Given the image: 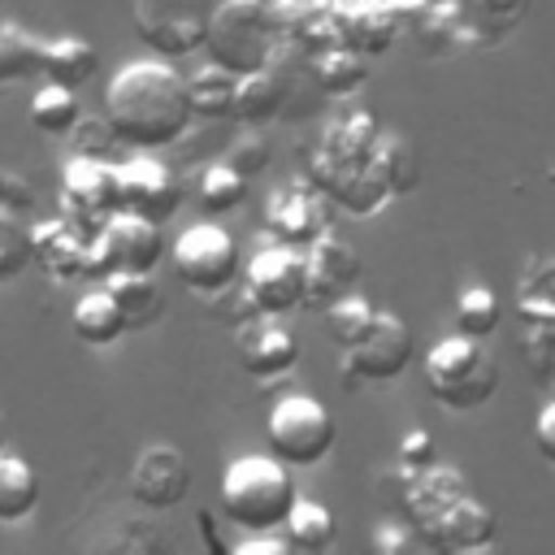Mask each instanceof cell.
Segmentation results:
<instances>
[{
  "mask_svg": "<svg viewBox=\"0 0 555 555\" xmlns=\"http://www.w3.org/2000/svg\"><path fill=\"white\" fill-rule=\"evenodd\" d=\"M104 117L113 121L121 143L139 152H156L178 143L191 130L195 113L186 100V78L165 56H152V61H130L108 78Z\"/></svg>",
  "mask_w": 555,
  "mask_h": 555,
  "instance_id": "6da1fadb",
  "label": "cell"
},
{
  "mask_svg": "<svg viewBox=\"0 0 555 555\" xmlns=\"http://www.w3.org/2000/svg\"><path fill=\"white\" fill-rule=\"evenodd\" d=\"M65 139L74 143V156H95V160H108L113 147L121 143L117 130H113V121L104 113H78V121L69 126Z\"/></svg>",
  "mask_w": 555,
  "mask_h": 555,
  "instance_id": "8d00e7d4",
  "label": "cell"
},
{
  "mask_svg": "<svg viewBox=\"0 0 555 555\" xmlns=\"http://www.w3.org/2000/svg\"><path fill=\"white\" fill-rule=\"evenodd\" d=\"M0 195H4V169H0Z\"/></svg>",
  "mask_w": 555,
  "mask_h": 555,
  "instance_id": "681fc988",
  "label": "cell"
},
{
  "mask_svg": "<svg viewBox=\"0 0 555 555\" xmlns=\"http://www.w3.org/2000/svg\"><path fill=\"white\" fill-rule=\"evenodd\" d=\"M247 191H251V182H247L230 160H212V165L199 173V182H195V204H199L208 217H225V212H234V208L247 199Z\"/></svg>",
  "mask_w": 555,
  "mask_h": 555,
  "instance_id": "f546056e",
  "label": "cell"
},
{
  "mask_svg": "<svg viewBox=\"0 0 555 555\" xmlns=\"http://www.w3.org/2000/svg\"><path fill=\"white\" fill-rule=\"evenodd\" d=\"M243 291L251 299L256 312L269 317H286L295 308H304L308 295V273H304V251H295L291 243H264L247 256V264L238 269Z\"/></svg>",
  "mask_w": 555,
  "mask_h": 555,
  "instance_id": "30bf717a",
  "label": "cell"
},
{
  "mask_svg": "<svg viewBox=\"0 0 555 555\" xmlns=\"http://www.w3.org/2000/svg\"><path fill=\"white\" fill-rule=\"evenodd\" d=\"M30 260L61 282L91 278V234L69 217H48L30 225Z\"/></svg>",
  "mask_w": 555,
  "mask_h": 555,
  "instance_id": "ac0fdd59",
  "label": "cell"
},
{
  "mask_svg": "<svg viewBox=\"0 0 555 555\" xmlns=\"http://www.w3.org/2000/svg\"><path fill=\"white\" fill-rule=\"evenodd\" d=\"M95 69H100V52H95V43H87L78 35H56L39 52V74L48 82H61V87H74V91L82 82H91Z\"/></svg>",
  "mask_w": 555,
  "mask_h": 555,
  "instance_id": "603a6c76",
  "label": "cell"
},
{
  "mask_svg": "<svg viewBox=\"0 0 555 555\" xmlns=\"http://www.w3.org/2000/svg\"><path fill=\"white\" fill-rule=\"evenodd\" d=\"M377 130H382V126H377V117H373V113H364V108H347V113H338V117L321 130L317 147H312V160H308L312 182L330 195V186H334V182H343L351 169L369 165V152H373Z\"/></svg>",
  "mask_w": 555,
  "mask_h": 555,
  "instance_id": "7c38bea8",
  "label": "cell"
},
{
  "mask_svg": "<svg viewBox=\"0 0 555 555\" xmlns=\"http://www.w3.org/2000/svg\"><path fill=\"white\" fill-rule=\"evenodd\" d=\"M304 273H308V295H304V308H330L334 299H343L347 291H356L360 273H364V260L360 251L334 234V230H321L308 251H304Z\"/></svg>",
  "mask_w": 555,
  "mask_h": 555,
  "instance_id": "5bb4252c",
  "label": "cell"
},
{
  "mask_svg": "<svg viewBox=\"0 0 555 555\" xmlns=\"http://www.w3.org/2000/svg\"><path fill=\"white\" fill-rule=\"evenodd\" d=\"M104 286L113 291V299L126 312V330H147L160 321L165 312V291L152 273H108Z\"/></svg>",
  "mask_w": 555,
  "mask_h": 555,
  "instance_id": "4316f807",
  "label": "cell"
},
{
  "mask_svg": "<svg viewBox=\"0 0 555 555\" xmlns=\"http://www.w3.org/2000/svg\"><path fill=\"white\" fill-rule=\"evenodd\" d=\"M39 503V477L22 455H0V520H26Z\"/></svg>",
  "mask_w": 555,
  "mask_h": 555,
  "instance_id": "4dcf8cb0",
  "label": "cell"
},
{
  "mask_svg": "<svg viewBox=\"0 0 555 555\" xmlns=\"http://www.w3.org/2000/svg\"><path fill=\"white\" fill-rule=\"evenodd\" d=\"M130 499L147 512H165V507H178L191 490V464L186 455L173 447V442H147L134 464H130Z\"/></svg>",
  "mask_w": 555,
  "mask_h": 555,
  "instance_id": "9a60e30c",
  "label": "cell"
},
{
  "mask_svg": "<svg viewBox=\"0 0 555 555\" xmlns=\"http://www.w3.org/2000/svg\"><path fill=\"white\" fill-rule=\"evenodd\" d=\"M264 442L269 455H278L291 468H312L321 464L334 442H338V425L330 416V408L317 395H282L269 416H264Z\"/></svg>",
  "mask_w": 555,
  "mask_h": 555,
  "instance_id": "5b68a950",
  "label": "cell"
},
{
  "mask_svg": "<svg viewBox=\"0 0 555 555\" xmlns=\"http://www.w3.org/2000/svg\"><path fill=\"white\" fill-rule=\"evenodd\" d=\"M113 169H117V208L139 212L156 225H165L186 199V182L178 178V169L169 160H156V156L139 152V156H130Z\"/></svg>",
  "mask_w": 555,
  "mask_h": 555,
  "instance_id": "8fae6325",
  "label": "cell"
},
{
  "mask_svg": "<svg viewBox=\"0 0 555 555\" xmlns=\"http://www.w3.org/2000/svg\"><path fill=\"white\" fill-rule=\"evenodd\" d=\"M421 373H425L429 395L442 408H451V412H473V408H481L499 390V364H494V356L481 347V338H468L460 330L447 334V338H438L425 351Z\"/></svg>",
  "mask_w": 555,
  "mask_h": 555,
  "instance_id": "277c9868",
  "label": "cell"
},
{
  "mask_svg": "<svg viewBox=\"0 0 555 555\" xmlns=\"http://www.w3.org/2000/svg\"><path fill=\"white\" fill-rule=\"evenodd\" d=\"M330 199H334L338 208H347L351 217H373V212H382V208L390 204V191H386V182L377 178L373 165H360V169H351L343 182L330 186Z\"/></svg>",
  "mask_w": 555,
  "mask_h": 555,
  "instance_id": "d6a6232c",
  "label": "cell"
},
{
  "mask_svg": "<svg viewBox=\"0 0 555 555\" xmlns=\"http://www.w3.org/2000/svg\"><path fill=\"white\" fill-rule=\"evenodd\" d=\"M282 529H286L291 551H304V555H321L338 538V525H334L330 507L317 503V499H295L291 512H286V520H282Z\"/></svg>",
  "mask_w": 555,
  "mask_h": 555,
  "instance_id": "83f0119b",
  "label": "cell"
},
{
  "mask_svg": "<svg viewBox=\"0 0 555 555\" xmlns=\"http://www.w3.org/2000/svg\"><path fill=\"white\" fill-rule=\"evenodd\" d=\"M330 22H334V43H347L364 56L386 52L399 30V17L382 0H338L330 4Z\"/></svg>",
  "mask_w": 555,
  "mask_h": 555,
  "instance_id": "44dd1931",
  "label": "cell"
},
{
  "mask_svg": "<svg viewBox=\"0 0 555 555\" xmlns=\"http://www.w3.org/2000/svg\"><path fill=\"white\" fill-rule=\"evenodd\" d=\"M234 87H238V74H230L225 65L208 61L204 69H195L186 78V100H191V113L195 117H208V121H221L234 113Z\"/></svg>",
  "mask_w": 555,
  "mask_h": 555,
  "instance_id": "f1b7e54d",
  "label": "cell"
},
{
  "mask_svg": "<svg viewBox=\"0 0 555 555\" xmlns=\"http://www.w3.org/2000/svg\"><path fill=\"white\" fill-rule=\"evenodd\" d=\"M30 126L39 130V134H52V139H61V134H69V126L78 121V91L74 87H61V82H48L43 78V87L30 95Z\"/></svg>",
  "mask_w": 555,
  "mask_h": 555,
  "instance_id": "1f68e13d",
  "label": "cell"
},
{
  "mask_svg": "<svg viewBox=\"0 0 555 555\" xmlns=\"http://www.w3.org/2000/svg\"><path fill=\"white\" fill-rule=\"evenodd\" d=\"M0 455H4V434H0Z\"/></svg>",
  "mask_w": 555,
  "mask_h": 555,
  "instance_id": "f907efd6",
  "label": "cell"
},
{
  "mask_svg": "<svg viewBox=\"0 0 555 555\" xmlns=\"http://www.w3.org/2000/svg\"><path fill=\"white\" fill-rule=\"evenodd\" d=\"M165 256V238L160 225L139 217V212H108L104 225L91 234V278H108V273H156Z\"/></svg>",
  "mask_w": 555,
  "mask_h": 555,
  "instance_id": "9c48e42d",
  "label": "cell"
},
{
  "mask_svg": "<svg viewBox=\"0 0 555 555\" xmlns=\"http://www.w3.org/2000/svg\"><path fill=\"white\" fill-rule=\"evenodd\" d=\"M520 356H525V369L538 382L555 377V321H525Z\"/></svg>",
  "mask_w": 555,
  "mask_h": 555,
  "instance_id": "f35d334b",
  "label": "cell"
},
{
  "mask_svg": "<svg viewBox=\"0 0 555 555\" xmlns=\"http://www.w3.org/2000/svg\"><path fill=\"white\" fill-rule=\"evenodd\" d=\"M269 156H273V152H269V143H264V139H243V143H234V147H230V156H225V160H230V165L251 182L256 173H264V169H269Z\"/></svg>",
  "mask_w": 555,
  "mask_h": 555,
  "instance_id": "60d3db41",
  "label": "cell"
},
{
  "mask_svg": "<svg viewBox=\"0 0 555 555\" xmlns=\"http://www.w3.org/2000/svg\"><path fill=\"white\" fill-rule=\"evenodd\" d=\"M451 317H455V330H460V334H468V338H490V334L499 330V321H503V308H499V295H494L490 286H464V291L455 295Z\"/></svg>",
  "mask_w": 555,
  "mask_h": 555,
  "instance_id": "836d02e7",
  "label": "cell"
},
{
  "mask_svg": "<svg viewBox=\"0 0 555 555\" xmlns=\"http://www.w3.org/2000/svg\"><path fill=\"white\" fill-rule=\"evenodd\" d=\"M429 551H438V555H473V551H490L494 546V538H499V520H494V512L468 490L464 499H455L429 529H421L416 533Z\"/></svg>",
  "mask_w": 555,
  "mask_h": 555,
  "instance_id": "2e32d148",
  "label": "cell"
},
{
  "mask_svg": "<svg viewBox=\"0 0 555 555\" xmlns=\"http://www.w3.org/2000/svg\"><path fill=\"white\" fill-rule=\"evenodd\" d=\"M369 165L377 169V178L386 182L390 199L395 195H408L416 182H421V156L412 147L408 134H395V130H377L373 139V152H369Z\"/></svg>",
  "mask_w": 555,
  "mask_h": 555,
  "instance_id": "cb8c5ba5",
  "label": "cell"
},
{
  "mask_svg": "<svg viewBox=\"0 0 555 555\" xmlns=\"http://www.w3.org/2000/svg\"><path fill=\"white\" fill-rule=\"evenodd\" d=\"M434 464V434L429 429H408L399 438V468L403 473H421Z\"/></svg>",
  "mask_w": 555,
  "mask_h": 555,
  "instance_id": "ab89813d",
  "label": "cell"
},
{
  "mask_svg": "<svg viewBox=\"0 0 555 555\" xmlns=\"http://www.w3.org/2000/svg\"><path fill=\"white\" fill-rule=\"evenodd\" d=\"M169 264L178 273V282L195 295H212V291H225L238 282V269H243V256H238V243L225 225L217 221H199V225H186L173 247H169Z\"/></svg>",
  "mask_w": 555,
  "mask_h": 555,
  "instance_id": "52a82bcc",
  "label": "cell"
},
{
  "mask_svg": "<svg viewBox=\"0 0 555 555\" xmlns=\"http://www.w3.org/2000/svg\"><path fill=\"white\" fill-rule=\"evenodd\" d=\"M286 104V78L278 74V65H264V69H251V74H238V87H234V113L238 121H269L278 117Z\"/></svg>",
  "mask_w": 555,
  "mask_h": 555,
  "instance_id": "484cf974",
  "label": "cell"
},
{
  "mask_svg": "<svg viewBox=\"0 0 555 555\" xmlns=\"http://www.w3.org/2000/svg\"><path fill=\"white\" fill-rule=\"evenodd\" d=\"M295 499L299 494L291 481V464H282L278 455H238L221 468L217 503H221L225 520L238 525L243 533L282 529Z\"/></svg>",
  "mask_w": 555,
  "mask_h": 555,
  "instance_id": "7a4b0ae2",
  "label": "cell"
},
{
  "mask_svg": "<svg viewBox=\"0 0 555 555\" xmlns=\"http://www.w3.org/2000/svg\"><path fill=\"white\" fill-rule=\"evenodd\" d=\"M416 356V338H412V325L390 312V308H377L369 330L343 347V360H338V377L347 390L356 386H386L395 377H403V369L412 364Z\"/></svg>",
  "mask_w": 555,
  "mask_h": 555,
  "instance_id": "8992f818",
  "label": "cell"
},
{
  "mask_svg": "<svg viewBox=\"0 0 555 555\" xmlns=\"http://www.w3.org/2000/svg\"><path fill=\"white\" fill-rule=\"evenodd\" d=\"M312 74H317V82H321L325 95L351 100L369 82V61H364V52H356L347 43H325L312 56Z\"/></svg>",
  "mask_w": 555,
  "mask_h": 555,
  "instance_id": "d4e9b609",
  "label": "cell"
},
{
  "mask_svg": "<svg viewBox=\"0 0 555 555\" xmlns=\"http://www.w3.org/2000/svg\"><path fill=\"white\" fill-rule=\"evenodd\" d=\"M208 13H212V0H134L130 4L139 43L165 61H178L204 48Z\"/></svg>",
  "mask_w": 555,
  "mask_h": 555,
  "instance_id": "ba28073f",
  "label": "cell"
},
{
  "mask_svg": "<svg viewBox=\"0 0 555 555\" xmlns=\"http://www.w3.org/2000/svg\"><path fill=\"white\" fill-rule=\"evenodd\" d=\"M108 212H117V169L95 156H74L61 169V217L95 234Z\"/></svg>",
  "mask_w": 555,
  "mask_h": 555,
  "instance_id": "4fadbf2b",
  "label": "cell"
},
{
  "mask_svg": "<svg viewBox=\"0 0 555 555\" xmlns=\"http://www.w3.org/2000/svg\"><path fill=\"white\" fill-rule=\"evenodd\" d=\"M204 48H208V61L225 65L230 74L264 69L278 61L282 17L264 0H212Z\"/></svg>",
  "mask_w": 555,
  "mask_h": 555,
  "instance_id": "3957f363",
  "label": "cell"
},
{
  "mask_svg": "<svg viewBox=\"0 0 555 555\" xmlns=\"http://www.w3.org/2000/svg\"><path fill=\"white\" fill-rule=\"evenodd\" d=\"M473 486H468V477L460 473V468H451V464H429V468H421V473H408V490H403V503H399V512H403V520L412 525V533H421V529H429L455 499H464Z\"/></svg>",
  "mask_w": 555,
  "mask_h": 555,
  "instance_id": "d6986e66",
  "label": "cell"
},
{
  "mask_svg": "<svg viewBox=\"0 0 555 555\" xmlns=\"http://www.w3.org/2000/svg\"><path fill=\"white\" fill-rule=\"evenodd\" d=\"M69 330L87 347H113L126 334V312H121V304L113 299L108 286H95V291H87V295L74 299Z\"/></svg>",
  "mask_w": 555,
  "mask_h": 555,
  "instance_id": "7402d4cb",
  "label": "cell"
},
{
  "mask_svg": "<svg viewBox=\"0 0 555 555\" xmlns=\"http://www.w3.org/2000/svg\"><path fill=\"white\" fill-rule=\"evenodd\" d=\"M35 204V186L26 182V178H17V173H4V195H0V208H9V212H26Z\"/></svg>",
  "mask_w": 555,
  "mask_h": 555,
  "instance_id": "ee69618b",
  "label": "cell"
},
{
  "mask_svg": "<svg viewBox=\"0 0 555 555\" xmlns=\"http://www.w3.org/2000/svg\"><path fill=\"white\" fill-rule=\"evenodd\" d=\"M520 4H525V0H481V9H486V13H494V17H499V13H512V17H516V13H520Z\"/></svg>",
  "mask_w": 555,
  "mask_h": 555,
  "instance_id": "c3c4849f",
  "label": "cell"
},
{
  "mask_svg": "<svg viewBox=\"0 0 555 555\" xmlns=\"http://www.w3.org/2000/svg\"><path fill=\"white\" fill-rule=\"evenodd\" d=\"M382 4H386L395 17H416V13H425L434 0H382Z\"/></svg>",
  "mask_w": 555,
  "mask_h": 555,
  "instance_id": "bcb514c9",
  "label": "cell"
},
{
  "mask_svg": "<svg viewBox=\"0 0 555 555\" xmlns=\"http://www.w3.org/2000/svg\"><path fill=\"white\" fill-rule=\"evenodd\" d=\"M325 312H330V317H325V325H330L334 343H338V347H347V343H356V338L369 330V321H373V312H377V308H373L364 295L347 291V295H343V299H334Z\"/></svg>",
  "mask_w": 555,
  "mask_h": 555,
  "instance_id": "74e56055",
  "label": "cell"
},
{
  "mask_svg": "<svg viewBox=\"0 0 555 555\" xmlns=\"http://www.w3.org/2000/svg\"><path fill=\"white\" fill-rule=\"evenodd\" d=\"M286 551H291L286 533L278 538L273 529H269V533H247V538L234 546V555H286Z\"/></svg>",
  "mask_w": 555,
  "mask_h": 555,
  "instance_id": "f6af8a7d",
  "label": "cell"
},
{
  "mask_svg": "<svg viewBox=\"0 0 555 555\" xmlns=\"http://www.w3.org/2000/svg\"><path fill=\"white\" fill-rule=\"evenodd\" d=\"M516 295H533V299H542V304H551V308H555V256L538 260V264L525 273V282H520V291H516Z\"/></svg>",
  "mask_w": 555,
  "mask_h": 555,
  "instance_id": "b9f144b4",
  "label": "cell"
},
{
  "mask_svg": "<svg viewBox=\"0 0 555 555\" xmlns=\"http://www.w3.org/2000/svg\"><path fill=\"white\" fill-rule=\"evenodd\" d=\"M264 230L278 238V243H312L321 230H330V212L325 204L308 191V186H278L269 199H264Z\"/></svg>",
  "mask_w": 555,
  "mask_h": 555,
  "instance_id": "ffe728a7",
  "label": "cell"
},
{
  "mask_svg": "<svg viewBox=\"0 0 555 555\" xmlns=\"http://www.w3.org/2000/svg\"><path fill=\"white\" fill-rule=\"evenodd\" d=\"M39 52H43V39H35L17 22H0V87L39 74Z\"/></svg>",
  "mask_w": 555,
  "mask_h": 555,
  "instance_id": "e575fe53",
  "label": "cell"
},
{
  "mask_svg": "<svg viewBox=\"0 0 555 555\" xmlns=\"http://www.w3.org/2000/svg\"><path fill=\"white\" fill-rule=\"evenodd\" d=\"M377 546H382V551H403V546H408V533H399L395 525H382V529H377Z\"/></svg>",
  "mask_w": 555,
  "mask_h": 555,
  "instance_id": "7dc6e473",
  "label": "cell"
},
{
  "mask_svg": "<svg viewBox=\"0 0 555 555\" xmlns=\"http://www.w3.org/2000/svg\"><path fill=\"white\" fill-rule=\"evenodd\" d=\"M238 364L256 382L282 377V373H291L299 364V338L282 325V317L256 312V317H247L238 325Z\"/></svg>",
  "mask_w": 555,
  "mask_h": 555,
  "instance_id": "e0dca14e",
  "label": "cell"
},
{
  "mask_svg": "<svg viewBox=\"0 0 555 555\" xmlns=\"http://www.w3.org/2000/svg\"><path fill=\"white\" fill-rule=\"evenodd\" d=\"M30 264V225L0 208V282H13L22 278V269Z\"/></svg>",
  "mask_w": 555,
  "mask_h": 555,
  "instance_id": "d590c367",
  "label": "cell"
},
{
  "mask_svg": "<svg viewBox=\"0 0 555 555\" xmlns=\"http://www.w3.org/2000/svg\"><path fill=\"white\" fill-rule=\"evenodd\" d=\"M533 447L546 464H555V399H546L533 416Z\"/></svg>",
  "mask_w": 555,
  "mask_h": 555,
  "instance_id": "7bdbcfd3",
  "label": "cell"
}]
</instances>
